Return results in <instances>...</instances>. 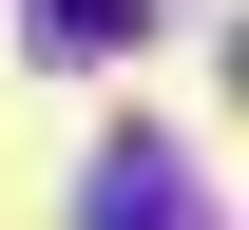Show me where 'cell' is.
Wrapping results in <instances>:
<instances>
[{
	"mask_svg": "<svg viewBox=\"0 0 249 230\" xmlns=\"http://www.w3.org/2000/svg\"><path fill=\"white\" fill-rule=\"evenodd\" d=\"M96 230H230V211L173 134H96Z\"/></svg>",
	"mask_w": 249,
	"mask_h": 230,
	"instance_id": "cell-1",
	"label": "cell"
},
{
	"mask_svg": "<svg viewBox=\"0 0 249 230\" xmlns=\"http://www.w3.org/2000/svg\"><path fill=\"white\" fill-rule=\"evenodd\" d=\"M154 0H38V58H134Z\"/></svg>",
	"mask_w": 249,
	"mask_h": 230,
	"instance_id": "cell-2",
	"label": "cell"
}]
</instances>
